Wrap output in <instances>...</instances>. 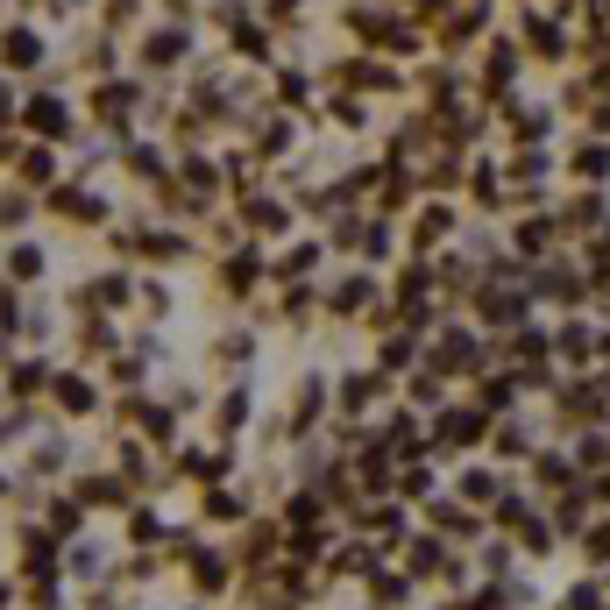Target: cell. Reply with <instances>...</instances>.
<instances>
[{
    "mask_svg": "<svg viewBox=\"0 0 610 610\" xmlns=\"http://www.w3.org/2000/svg\"><path fill=\"white\" fill-rule=\"evenodd\" d=\"M0 57H8V64H29V57H43V43H29V36L15 29V36H0Z\"/></svg>",
    "mask_w": 610,
    "mask_h": 610,
    "instance_id": "6da1fadb",
    "label": "cell"
}]
</instances>
